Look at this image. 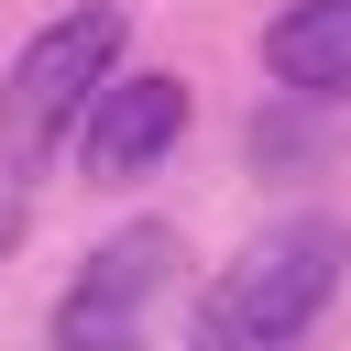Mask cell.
<instances>
[{
	"label": "cell",
	"mask_w": 351,
	"mask_h": 351,
	"mask_svg": "<svg viewBox=\"0 0 351 351\" xmlns=\"http://www.w3.org/2000/svg\"><path fill=\"white\" fill-rule=\"evenodd\" d=\"M11 241H22V186L0 176V263H11Z\"/></svg>",
	"instance_id": "8992f818"
},
{
	"label": "cell",
	"mask_w": 351,
	"mask_h": 351,
	"mask_svg": "<svg viewBox=\"0 0 351 351\" xmlns=\"http://www.w3.org/2000/svg\"><path fill=\"white\" fill-rule=\"evenodd\" d=\"M165 263H176V230L132 219L88 252V274L55 296V351H143L154 329V296H165Z\"/></svg>",
	"instance_id": "3957f363"
},
{
	"label": "cell",
	"mask_w": 351,
	"mask_h": 351,
	"mask_svg": "<svg viewBox=\"0 0 351 351\" xmlns=\"http://www.w3.org/2000/svg\"><path fill=\"white\" fill-rule=\"evenodd\" d=\"M263 77L296 88V99L351 88V0H285L263 22Z\"/></svg>",
	"instance_id": "5b68a950"
},
{
	"label": "cell",
	"mask_w": 351,
	"mask_h": 351,
	"mask_svg": "<svg viewBox=\"0 0 351 351\" xmlns=\"http://www.w3.org/2000/svg\"><path fill=\"white\" fill-rule=\"evenodd\" d=\"M186 121H197L186 77H110V88L88 99V121H77V165H88V186H132V176H154V165L186 143Z\"/></svg>",
	"instance_id": "277c9868"
},
{
	"label": "cell",
	"mask_w": 351,
	"mask_h": 351,
	"mask_svg": "<svg viewBox=\"0 0 351 351\" xmlns=\"http://www.w3.org/2000/svg\"><path fill=\"white\" fill-rule=\"evenodd\" d=\"M351 274V230L340 219H274L241 263H219V285L197 296V351H296L318 329V307Z\"/></svg>",
	"instance_id": "6da1fadb"
},
{
	"label": "cell",
	"mask_w": 351,
	"mask_h": 351,
	"mask_svg": "<svg viewBox=\"0 0 351 351\" xmlns=\"http://www.w3.org/2000/svg\"><path fill=\"white\" fill-rule=\"evenodd\" d=\"M121 44H132V11H110V0H88V11H66V22H44V33L22 44V66H11V88H0V165H11V176H33V165L88 121V99H99L110 66H121Z\"/></svg>",
	"instance_id": "7a4b0ae2"
}]
</instances>
